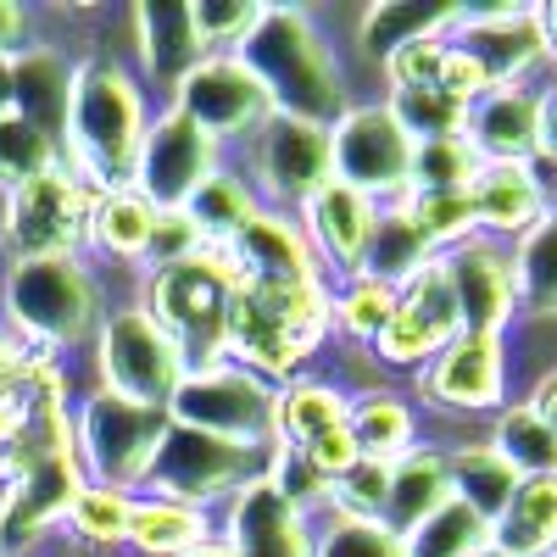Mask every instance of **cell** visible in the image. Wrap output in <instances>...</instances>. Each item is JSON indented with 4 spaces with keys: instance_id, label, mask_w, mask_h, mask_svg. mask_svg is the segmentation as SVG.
<instances>
[{
    "instance_id": "cell-22",
    "label": "cell",
    "mask_w": 557,
    "mask_h": 557,
    "mask_svg": "<svg viewBox=\"0 0 557 557\" xmlns=\"http://www.w3.org/2000/svg\"><path fill=\"white\" fill-rule=\"evenodd\" d=\"M223 251H228V262H235V273L251 278V285H318V278H330L323 262L312 257L296 212L262 207Z\"/></svg>"
},
{
    "instance_id": "cell-12",
    "label": "cell",
    "mask_w": 557,
    "mask_h": 557,
    "mask_svg": "<svg viewBox=\"0 0 557 557\" xmlns=\"http://www.w3.org/2000/svg\"><path fill=\"white\" fill-rule=\"evenodd\" d=\"M412 401H424L441 418H496L513 401V341L451 335L412 374Z\"/></svg>"
},
{
    "instance_id": "cell-35",
    "label": "cell",
    "mask_w": 557,
    "mask_h": 557,
    "mask_svg": "<svg viewBox=\"0 0 557 557\" xmlns=\"http://www.w3.org/2000/svg\"><path fill=\"white\" fill-rule=\"evenodd\" d=\"M491 541L513 557H557V480H519L513 502L491 524Z\"/></svg>"
},
{
    "instance_id": "cell-54",
    "label": "cell",
    "mask_w": 557,
    "mask_h": 557,
    "mask_svg": "<svg viewBox=\"0 0 557 557\" xmlns=\"http://www.w3.org/2000/svg\"><path fill=\"white\" fill-rule=\"evenodd\" d=\"M28 362H34V351H23V346L7 335V330H0V401L23 391V380H28Z\"/></svg>"
},
{
    "instance_id": "cell-45",
    "label": "cell",
    "mask_w": 557,
    "mask_h": 557,
    "mask_svg": "<svg viewBox=\"0 0 557 557\" xmlns=\"http://www.w3.org/2000/svg\"><path fill=\"white\" fill-rule=\"evenodd\" d=\"M401 207L418 218V228L430 235L435 251H451V246H462V240L480 235L469 190H412V196H401Z\"/></svg>"
},
{
    "instance_id": "cell-13",
    "label": "cell",
    "mask_w": 557,
    "mask_h": 557,
    "mask_svg": "<svg viewBox=\"0 0 557 557\" xmlns=\"http://www.w3.org/2000/svg\"><path fill=\"white\" fill-rule=\"evenodd\" d=\"M235 168L251 178V190L273 212H296L307 196H318L335 178L330 168V123H307L273 112L246 146L235 151Z\"/></svg>"
},
{
    "instance_id": "cell-7",
    "label": "cell",
    "mask_w": 557,
    "mask_h": 557,
    "mask_svg": "<svg viewBox=\"0 0 557 557\" xmlns=\"http://www.w3.org/2000/svg\"><path fill=\"white\" fill-rule=\"evenodd\" d=\"M190 362L184 351L168 341V330L146 312L139 296H123L107 307L96 341H89V385L107 391V396H123L134 407H162L173 401V391L184 385Z\"/></svg>"
},
{
    "instance_id": "cell-10",
    "label": "cell",
    "mask_w": 557,
    "mask_h": 557,
    "mask_svg": "<svg viewBox=\"0 0 557 557\" xmlns=\"http://www.w3.org/2000/svg\"><path fill=\"white\" fill-rule=\"evenodd\" d=\"M262 469H268V451L235 446V441L207 435V430H184L168 418V435L157 446V462H151L139 496H162V502L201 507V513H223L251 480H262Z\"/></svg>"
},
{
    "instance_id": "cell-46",
    "label": "cell",
    "mask_w": 557,
    "mask_h": 557,
    "mask_svg": "<svg viewBox=\"0 0 557 557\" xmlns=\"http://www.w3.org/2000/svg\"><path fill=\"white\" fill-rule=\"evenodd\" d=\"M257 12H262V0H190V28H196L201 57L240 51Z\"/></svg>"
},
{
    "instance_id": "cell-16",
    "label": "cell",
    "mask_w": 557,
    "mask_h": 557,
    "mask_svg": "<svg viewBox=\"0 0 557 557\" xmlns=\"http://www.w3.org/2000/svg\"><path fill=\"white\" fill-rule=\"evenodd\" d=\"M446 39L485 73L491 89H496V84H541V73H552V62H546V34H541V7H535V0L462 7Z\"/></svg>"
},
{
    "instance_id": "cell-44",
    "label": "cell",
    "mask_w": 557,
    "mask_h": 557,
    "mask_svg": "<svg viewBox=\"0 0 557 557\" xmlns=\"http://www.w3.org/2000/svg\"><path fill=\"white\" fill-rule=\"evenodd\" d=\"M312 557H407V552H401V535L385 519L318 513L312 519Z\"/></svg>"
},
{
    "instance_id": "cell-59",
    "label": "cell",
    "mask_w": 557,
    "mask_h": 557,
    "mask_svg": "<svg viewBox=\"0 0 557 557\" xmlns=\"http://www.w3.org/2000/svg\"><path fill=\"white\" fill-rule=\"evenodd\" d=\"M474 557H513V552H507V546H496V541H485V546H480Z\"/></svg>"
},
{
    "instance_id": "cell-15",
    "label": "cell",
    "mask_w": 557,
    "mask_h": 557,
    "mask_svg": "<svg viewBox=\"0 0 557 557\" xmlns=\"http://www.w3.org/2000/svg\"><path fill=\"white\" fill-rule=\"evenodd\" d=\"M162 107L184 112L201 134H212L228 157H235L246 139L273 117L268 89L257 84V73H251L235 51H228V57H201L190 73L173 84V96H168Z\"/></svg>"
},
{
    "instance_id": "cell-3",
    "label": "cell",
    "mask_w": 557,
    "mask_h": 557,
    "mask_svg": "<svg viewBox=\"0 0 557 557\" xmlns=\"http://www.w3.org/2000/svg\"><path fill=\"white\" fill-rule=\"evenodd\" d=\"M107 307L89 257H28L0 268V330L34 357L67 362L73 351H89Z\"/></svg>"
},
{
    "instance_id": "cell-8",
    "label": "cell",
    "mask_w": 557,
    "mask_h": 557,
    "mask_svg": "<svg viewBox=\"0 0 557 557\" xmlns=\"http://www.w3.org/2000/svg\"><path fill=\"white\" fill-rule=\"evenodd\" d=\"M162 435H168L162 407H134L96 385H84L73 396V457L84 469V485H112V491L139 496Z\"/></svg>"
},
{
    "instance_id": "cell-40",
    "label": "cell",
    "mask_w": 557,
    "mask_h": 557,
    "mask_svg": "<svg viewBox=\"0 0 557 557\" xmlns=\"http://www.w3.org/2000/svg\"><path fill=\"white\" fill-rule=\"evenodd\" d=\"M67 78L73 62L57 51V45H28L17 57V112L39 128L62 134V107H67Z\"/></svg>"
},
{
    "instance_id": "cell-41",
    "label": "cell",
    "mask_w": 557,
    "mask_h": 557,
    "mask_svg": "<svg viewBox=\"0 0 557 557\" xmlns=\"http://www.w3.org/2000/svg\"><path fill=\"white\" fill-rule=\"evenodd\" d=\"M391 107V117L407 128L412 146H430V139H462V123H469V107L435 84H407V89H385L380 96Z\"/></svg>"
},
{
    "instance_id": "cell-9",
    "label": "cell",
    "mask_w": 557,
    "mask_h": 557,
    "mask_svg": "<svg viewBox=\"0 0 557 557\" xmlns=\"http://www.w3.org/2000/svg\"><path fill=\"white\" fill-rule=\"evenodd\" d=\"M89 218H96V190L57 162L0 196V257H89Z\"/></svg>"
},
{
    "instance_id": "cell-5",
    "label": "cell",
    "mask_w": 557,
    "mask_h": 557,
    "mask_svg": "<svg viewBox=\"0 0 557 557\" xmlns=\"http://www.w3.org/2000/svg\"><path fill=\"white\" fill-rule=\"evenodd\" d=\"M330 290H335V278H318V285H251V278H240L223 357L251 368L268 385H290L312 374L318 351L335 341Z\"/></svg>"
},
{
    "instance_id": "cell-52",
    "label": "cell",
    "mask_w": 557,
    "mask_h": 557,
    "mask_svg": "<svg viewBox=\"0 0 557 557\" xmlns=\"http://www.w3.org/2000/svg\"><path fill=\"white\" fill-rule=\"evenodd\" d=\"M34 45V12L23 0H0V57H23Z\"/></svg>"
},
{
    "instance_id": "cell-19",
    "label": "cell",
    "mask_w": 557,
    "mask_h": 557,
    "mask_svg": "<svg viewBox=\"0 0 557 557\" xmlns=\"http://www.w3.org/2000/svg\"><path fill=\"white\" fill-rule=\"evenodd\" d=\"M441 273H446L462 335H513L519 290H513V262H507L502 240L474 235V240L441 251Z\"/></svg>"
},
{
    "instance_id": "cell-24",
    "label": "cell",
    "mask_w": 557,
    "mask_h": 557,
    "mask_svg": "<svg viewBox=\"0 0 557 557\" xmlns=\"http://www.w3.org/2000/svg\"><path fill=\"white\" fill-rule=\"evenodd\" d=\"M462 139L480 162H535L541 146V84H496L469 107Z\"/></svg>"
},
{
    "instance_id": "cell-56",
    "label": "cell",
    "mask_w": 557,
    "mask_h": 557,
    "mask_svg": "<svg viewBox=\"0 0 557 557\" xmlns=\"http://www.w3.org/2000/svg\"><path fill=\"white\" fill-rule=\"evenodd\" d=\"M17 112V57H0V117Z\"/></svg>"
},
{
    "instance_id": "cell-11",
    "label": "cell",
    "mask_w": 557,
    "mask_h": 557,
    "mask_svg": "<svg viewBox=\"0 0 557 557\" xmlns=\"http://www.w3.org/2000/svg\"><path fill=\"white\" fill-rule=\"evenodd\" d=\"M168 418L184 430H207L235 446H251V451H273L278 446V385L257 380L251 368L223 357V362L184 374V385L168 401Z\"/></svg>"
},
{
    "instance_id": "cell-51",
    "label": "cell",
    "mask_w": 557,
    "mask_h": 557,
    "mask_svg": "<svg viewBox=\"0 0 557 557\" xmlns=\"http://www.w3.org/2000/svg\"><path fill=\"white\" fill-rule=\"evenodd\" d=\"M296 451L307 457V469H312L323 485H335L341 474H351L357 462H362V451H357L351 430H330V435H318V441H307V446H296Z\"/></svg>"
},
{
    "instance_id": "cell-6",
    "label": "cell",
    "mask_w": 557,
    "mask_h": 557,
    "mask_svg": "<svg viewBox=\"0 0 557 557\" xmlns=\"http://www.w3.org/2000/svg\"><path fill=\"white\" fill-rule=\"evenodd\" d=\"M235 290H240V273L228 262V251L207 246L201 257L139 273L134 296L168 330V341L184 351V362L207 368V362H223L228 323H235Z\"/></svg>"
},
{
    "instance_id": "cell-50",
    "label": "cell",
    "mask_w": 557,
    "mask_h": 557,
    "mask_svg": "<svg viewBox=\"0 0 557 557\" xmlns=\"http://www.w3.org/2000/svg\"><path fill=\"white\" fill-rule=\"evenodd\" d=\"M212 240L201 235V223L190 212H157V235H151V257H146V273L151 268H168V262H184V257H201Z\"/></svg>"
},
{
    "instance_id": "cell-20",
    "label": "cell",
    "mask_w": 557,
    "mask_h": 557,
    "mask_svg": "<svg viewBox=\"0 0 557 557\" xmlns=\"http://www.w3.org/2000/svg\"><path fill=\"white\" fill-rule=\"evenodd\" d=\"M296 223H301L312 257L323 262V273H330V278H351V273H362L368 240H374L380 201H368L362 190L330 178L318 196H307V201L296 207Z\"/></svg>"
},
{
    "instance_id": "cell-29",
    "label": "cell",
    "mask_w": 557,
    "mask_h": 557,
    "mask_svg": "<svg viewBox=\"0 0 557 557\" xmlns=\"http://www.w3.org/2000/svg\"><path fill=\"white\" fill-rule=\"evenodd\" d=\"M218 541V513L162 496H134V519H128V557H190Z\"/></svg>"
},
{
    "instance_id": "cell-27",
    "label": "cell",
    "mask_w": 557,
    "mask_h": 557,
    "mask_svg": "<svg viewBox=\"0 0 557 557\" xmlns=\"http://www.w3.org/2000/svg\"><path fill=\"white\" fill-rule=\"evenodd\" d=\"M151 235H157V207L139 196L134 184L96 196V218H89V257H96V262L146 273Z\"/></svg>"
},
{
    "instance_id": "cell-30",
    "label": "cell",
    "mask_w": 557,
    "mask_h": 557,
    "mask_svg": "<svg viewBox=\"0 0 557 557\" xmlns=\"http://www.w3.org/2000/svg\"><path fill=\"white\" fill-rule=\"evenodd\" d=\"M451 502V474H446V446L424 441L412 446L401 462H391V491H385V524L396 535H407L412 524H424L435 507Z\"/></svg>"
},
{
    "instance_id": "cell-38",
    "label": "cell",
    "mask_w": 557,
    "mask_h": 557,
    "mask_svg": "<svg viewBox=\"0 0 557 557\" xmlns=\"http://www.w3.org/2000/svg\"><path fill=\"white\" fill-rule=\"evenodd\" d=\"M184 212L201 223V235H207L212 246H228V240H235L240 228L262 212V201H257V190H251V178L235 168V157H228V162L201 184V190L184 201Z\"/></svg>"
},
{
    "instance_id": "cell-2",
    "label": "cell",
    "mask_w": 557,
    "mask_h": 557,
    "mask_svg": "<svg viewBox=\"0 0 557 557\" xmlns=\"http://www.w3.org/2000/svg\"><path fill=\"white\" fill-rule=\"evenodd\" d=\"M235 57L257 73L273 112H285V117L335 123L357 101L346 84V67H341V51L330 45L323 23L307 7H296V0H273V7L262 0V12Z\"/></svg>"
},
{
    "instance_id": "cell-43",
    "label": "cell",
    "mask_w": 557,
    "mask_h": 557,
    "mask_svg": "<svg viewBox=\"0 0 557 557\" xmlns=\"http://www.w3.org/2000/svg\"><path fill=\"white\" fill-rule=\"evenodd\" d=\"M57 162H62V139L51 128L28 123L23 112L0 117V196L17 190V184H28L45 168H57Z\"/></svg>"
},
{
    "instance_id": "cell-34",
    "label": "cell",
    "mask_w": 557,
    "mask_h": 557,
    "mask_svg": "<svg viewBox=\"0 0 557 557\" xmlns=\"http://www.w3.org/2000/svg\"><path fill=\"white\" fill-rule=\"evenodd\" d=\"M507 262H513L519 318L557 323V207L541 223H530L513 246H507Z\"/></svg>"
},
{
    "instance_id": "cell-57",
    "label": "cell",
    "mask_w": 557,
    "mask_h": 557,
    "mask_svg": "<svg viewBox=\"0 0 557 557\" xmlns=\"http://www.w3.org/2000/svg\"><path fill=\"white\" fill-rule=\"evenodd\" d=\"M541 34H546V62L557 78V0H541Z\"/></svg>"
},
{
    "instance_id": "cell-32",
    "label": "cell",
    "mask_w": 557,
    "mask_h": 557,
    "mask_svg": "<svg viewBox=\"0 0 557 557\" xmlns=\"http://www.w3.org/2000/svg\"><path fill=\"white\" fill-rule=\"evenodd\" d=\"M351 391L330 374H301L278 385V446H307L330 430H346Z\"/></svg>"
},
{
    "instance_id": "cell-60",
    "label": "cell",
    "mask_w": 557,
    "mask_h": 557,
    "mask_svg": "<svg viewBox=\"0 0 557 557\" xmlns=\"http://www.w3.org/2000/svg\"><path fill=\"white\" fill-rule=\"evenodd\" d=\"M546 184H552V207H557V168H552V173H546Z\"/></svg>"
},
{
    "instance_id": "cell-18",
    "label": "cell",
    "mask_w": 557,
    "mask_h": 557,
    "mask_svg": "<svg viewBox=\"0 0 557 557\" xmlns=\"http://www.w3.org/2000/svg\"><path fill=\"white\" fill-rule=\"evenodd\" d=\"M451 335H462L457 323V307H451V290H446V273H441V257L412 273L407 285L396 290V312L391 323L380 330V341L368 346V357H374L380 368H391V374H418Z\"/></svg>"
},
{
    "instance_id": "cell-17",
    "label": "cell",
    "mask_w": 557,
    "mask_h": 557,
    "mask_svg": "<svg viewBox=\"0 0 557 557\" xmlns=\"http://www.w3.org/2000/svg\"><path fill=\"white\" fill-rule=\"evenodd\" d=\"M223 162H228V151L218 146L212 134H201L190 117L173 112V107H157L151 134H146V151H139L134 190L146 196L157 212H178Z\"/></svg>"
},
{
    "instance_id": "cell-53",
    "label": "cell",
    "mask_w": 557,
    "mask_h": 557,
    "mask_svg": "<svg viewBox=\"0 0 557 557\" xmlns=\"http://www.w3.org/2000/svg\"><path fill=\"white\" fill-rule=\"evenodd\" d=\"M535 168L541 173L557 168V78L541 84V146H535Z\"/></svg>"
},
{
    "instance_id": "cell-47",
    "label": "cell",
    "mask_w": 557,
    "mask_h": 557,
    "mask_svg": "<svg viewBox=\"0 0 557 557\" xmlns=\"http://www.w3.org/2000/svg\"><path fill=\"white\" fill-rule=\"evenodd\" d=\"M474 173H480V157L469 139H430V146L412 151V190H469Z\"/></svg>"
},
{
    "instance_id": "cell-4",
    "label": "cell",
    "mask_w": 557,
    "mask_h": 557,
    "mask_svg": "<svg viewBox=\"0 0 557 557\" xmlns=\"http://www.w3.org/2000/svg\"><path fill=\"white\" fill-rule=\"evenodd\" d=\"M84 491V469L73 457V401H51L34 412V430L0 480V552L39 557L45 541L62 535L73 496Z\"/></svg>"
},
{
    "instance_id": "cell-31",
    "label": "cell",
    "mask_w": 557,
    "mask_h": 557,
    "mask_svg": "<svg viewBox=\"0 0 557 557\" xmlns=\"http://www.w3.org/2000/svg\"><path fill=\"white\" fill-rule=\"evenodd\" d=\"M485 441L519 480H557V430L524 396L507 401L496 418H485Z\"/></svg>"
},
{
    "instance_id": "cell-55",
    "label": "cell",
    "mask_w": 557,
    "mask_h": 557,
    "mask_svg": "<svg viewBox=\"0 0 557 557\" xmlns=\"http://www.w3.org/2000/svg\"><path fill=\"white\" fill-rule=\"evenodd\" d=\"M524 401H530V407H535V412L546 418V424L557 430V368H552V374H546V380H541V385H535V391H530Z\"/></svg>"
},
{
    "instance_id": "cell-26",
    "label": "cell",
    "mask_w": 557,
    "mask_h": 557,
    "mask_svg": "<svg viewBox=\"0 0 557 557\" xmlns=\"http://www.w3.org/2000/svg\"><path fill=\"white\" fill-rule=\"evenodd\" d=\"M346 430H351V441H357L362 457L401 462L412 446H424V412H418V401H412L407 391L362 385V391H351Z\"/></svg>"
},
{
    "instance_id": "cell-14",
    "label": "cell",
    "mask_w": 557,
    "mask_h": 557,
    "mask_svg": "<svg viewBox=\"0 0 557 557\" xmlns=\"http://www.w3.org/2000/svg\"><path fill=\"white\" fill-rule=\"evenodd\" d=\"M412 139L407 128L391 117L385 101H351L335 123H330V168L341 184L362 190L368 201H401L412 190Z\"/></svg>"
},
{
    "instance_id": "cell-21",
    "label": "cell",
    "mask_w": 557,
    "mask_h": 557,
    "mask_svg": "<svg viewBox=\"0 0 557 557\" xmlns=\"http://www.w3.org/2000/svg\"><path fill=\"white\" fill-rule=\"evenodd\" d=\"M218 541L235 557H312V519L268 480H251L218 513Z\"/></svg>"
},
{
    "instance_id": "cell-39",
    "label": "cell",
    "mask_w": 557,
    "mask_h": 557,
    "mask_svg": "<svg viewBox=\"0 0 557 557\" xmlns=\"http://www.w3.org/2000/svg\"><path fill=\"white\" fill-rule=\"evenodd\" d=\"M391 312H396V285L368 278V273L335 278V290H330V335L368 351L380 341V330L391 323Z\"/></svg>"
},
{
    "instance_id": "cell-48",
    "label": "cell",
    "mask_w": 557,
    "mask_h": 557,
    "mask_svg": "<svg viewBox=\"0 0 557 557\" xmlns=\"http://www.w3.org/2000/svg\"><path fill=\"white\" fill-rule=\"evenodd\" d=\"M385 491H391V462L362 457L351 474H341V480L330 485V502H323V513H357V519H380V513H385Z\"/></svg>"
},
{
    "instance_id": "cell-61",
    "label": "cell",
    "mask_w": 557,
    "mask_h": 557,
    "mask_svg": "<svg viewBox=\"0 0 557 557\" xmlns=\"http://www.w3.org/2000/svg\"><path fill=\"white\" fill-rule=\"evenodd\" d=\"M0 557H7V552H0Z\"/></svg>"
},
{
    "instance_id": "cell-49",
    "label": "cell",
    "mask_w": 557,
    "mask_h": 557,
    "mask_svg": "<svg viewBox=\"0 0 557 557\" xmlns=\"http://www.w3.org/2000/svg\"><path fill=\"white\" fill-rule=\"evenodd\" d=\"M441 67H446V34L401 45L396 57L380 62V78H385V89H407V84H435L441 89Z\"/></svg>"
},
{
    "instance_id": "cell-58",
    "label": "cell",
    "mask_w": 557,
    "mask_h": 557,
    "mask_svg": "<svg viewBox=\"0 0 557 557\" xmlns=\"http://www.w3.org/2000/svg\"><path fill=\"white\" fill-rule=\"evenodd\" d=\"M190 557H235V552H228L223 541H212V546H201V552H190Z\"/></svg>"
},
{
    "instance_id": "cell-36",
    "label": "cell",
    "mask_w": 557,
    "mask_h": 557,
    "mask_svg": "<svg viewBox=\"0 0 557 557\" xmlns=\"http://www.w3.org/2000/svg\"><path fill=\"white\" fill-rule=\"evenodd\" d=\"M435 257H441V251L430 246V235L418 228V218H412L401 201L380 207L374 240H368V257H362V273H368V278H385V285L401 290L407 278H412V273H424Z\"/></svg>"
},
{
    "instance_id": "cell-33",
    "label": "cell",
    "mask_w": 557,
    "mask_h": 557,
    "mask_svg": "<svg viewBox=\"0 0 557 557\" xmlns=\"http://www.w3.org/2000/svg\"><path fill=\"white\" fill-rule=\"evenodd\" d=\"M446 474H451V496H457V502H469L485 524H496V519H502V507L513 502V491H519V474L491 451L485 435H474V441H451V446H446Z\"/></svg>"
},
{
    "instance_id": "cell-37",
    "label": "cell",
    "mask_w": 557,
    "mask_h": 557,
    "mask_svg": "<svg viewBox=\"0 0 557 557\" xmlns=\"http://www.w3.org/2000/svg\"><path fill=\"white\" fill-rule=\"evenodd\" d=\"M128 519H134V496L112 485H84L62 519V541L78 546L84 557H112L128 546Z\"/></svg>"
},
{
    "instance_id": "cell-28",
    "label": "cell",
    "mask_w": 557,
    "mask_h": 557,
    "mask_svg": "<svg viewBox=\"0 0 557 557\" xmlns=\"http://www.w3.org/2000/svg\"><path fill=\"white\" fill-rule=\"evenodd\" d=\"M457 12H462L457 0H441V7H430V0H374V7H362V17H357V51L380 67L385 57L401 51V45L451 34Z\"/></svg>"
},
{
    "instance_id": "cell-23",
    "label": "cell",
    "mask_w": 557,
    "mask_h": 557,
    "mask_svg": "<svg viewBox=\"0 0 557 557\" xmlns=\"http://www.w3.org/2000/svg\"><path fill=\"white\" fill-rule=\"evenodd\" d=\"M469 201H474L480 235L513 246L530 223H541L552 212V184L535 162H480V173L469 184Z\"/></svg>"
},
{
    "instance_id": "cell-1",
    "label": "cell",
    "mask_w": 557,
    "mask_h": 557,
    "mask_svg": "<svg viewBox=\"0 0 557 557\" xmlns=\"http://www.w3.org/2000/svg\"><path fill=\"white\" fill-rule=\"evenodd\" d=\"M157 101L112 57H78L67 78V107H62V168L84 178L89 190H123L139 173V151H146Z\"/></svg>"
},
{
    "instance_id": "cell-25",
    "label": "cell",
    "mask_w": 557,
    "mask_h": 557,
    "mask_svg": "<svg viewBox=\"0 0 557 557\" xmlns=\"http://www.w3.org/2000/svg\"><path fill=\"white\" fill-rule=\"evenodd\" d=\"M134 28V62H139V84L157 89L168 101L173 84L201 62V45L190 28V0H139L128 12Z\"/></svg>"
},
{
    "instance_id": "cell-42",
    "label": "cell",
    "mask_w": 557,
    "mask_h": 557,
    "mask_svg": "<svg viewBox=\"0 0 557 557\" xmlns=\"http://www.w3.org/2000/svg\"><path fill=\"white\" fill-rule=\"evenodd\" d=\"M485 541H491V524L474 513L469 502L451 496L446 507H435L424 524H412L401 535V552L407 557H474Z\"/></svg>"
}]
</instances>
